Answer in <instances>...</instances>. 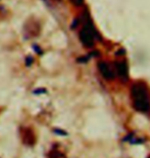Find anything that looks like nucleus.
I'll return each mask as SVG.
<instances>
[{
  "label": "nucleus",
  "instance_id": "5",
  "mask_svg": "<svg viewBox=\"0 0 150 158\" xmlns=\"http://www.w3.org/2000/svg\"><path fill=\"white\" fill-rule=\"evenodd\" d=\"M51 158H65L63 154H60V153H53L51 155Z\"/></svg>",
  "mask_w": 150,
  "mask_h": 158
},
{
  "label": "nucleus",
  "instance_id": "1",
  "mask_svg": "<svg viewBox=\"0 0 150 158\" xmlns=\"http://www.w3.org/2000/svg\"><path fill=\"white\" fill-rule=\"evenodd\" d=\"M133 106L137 111L147 113L150 110V98L146 85L142 82H137L133 84L131 89Z\"/></svg>",
  "mask_w": 150,
  "mask_h": 158
},
{
  "label": "nucleus",
  "instance_id": "2",
  "mask_svg": "<svg viewBox=\"0 0 150 158\" xmlns=\"http://www.w3.org/2000/svg\"><path fill=\"white\" fill-rule=\"evenodd\" d=\"M94 36H95V30L94 27L91 22H88L84 28L82 29L80 33V37L82 42L85 44L86 46L91 47L93 44H94Z\"/></svg>",
  "mask_w": 150,
  "mask_h": 158
},
{
  "label": "nucleus",
  "instance_id": "7",
  "mask_svg": "<svg viewBox=\"0 0 150 158\" xmlns=\"http://www.w3.org/2000/svg\"><path fill=\"white\" fill-rule=\"evenodd\" d=\"M149 158H150V157H149Z\"/></svg>",
  "mask_w": 150,
  "mask_h": 158
},
{
  "label": "nucleus",
  "instance_id": "3",
  "mask_svg": "<svg viewBox=\"0 0 150 158\" xmlns=\"http://www.w3.org/2000/svg\"><path fill=\"white\" fill-rule=\"evenodd\" d=\"M98 69H99V71H100V73H101V75L105 79H107V80L113 79V77H114L113 71H112V69L110 68V66H109L107 63L100 62L99 64H98Z\"/></svg>",
  "mask_w": 150,
  "mask_h": 158
},
{
  "label": "nucleus",
  "instance_id": "4",
  "mask_svg": "<svg viewBox=\"0 0 150 158\" xmlns=\"http://www.w3.org/2000/svg\"><path fill=\"white\" fill-rule=\"evenodd\" d=\"M115 68H117V74L124 79L126 80L128 77V65L126 61H118L115 63Z\"/></svg>",
  "mask_w": 150,
  "mask_h": 158
},
{
  "label": "nucleus",
  "instance_id": "6",
  "mask_svg": "<svg viewBox=\"0 0 150 158\" xmlns=\"http://www.w3.org/2000/svg\"><path fill=\"white\" fill-rule=\"evenodd\" d=\"M71 1H73V2L75 3V4H78V5H79V4H81V3L83 2V0H71Z\"/></svg>",
  "mask_w": 150,
  "mask_h": 158
}]
</instances>
